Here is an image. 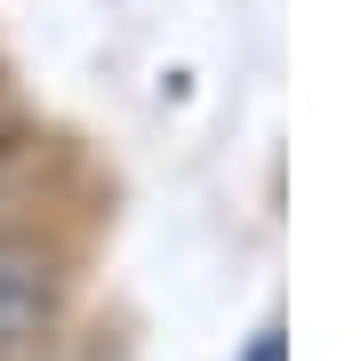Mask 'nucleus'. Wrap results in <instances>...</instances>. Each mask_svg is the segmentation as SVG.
Wrapping results in <instances>:
<instances>
[{"label": "nucleus", "instance_id": "obj_2", "mask_svg": "<svg viewBox=\"0 0 361 361\" xmlns=\"http://www.w3.org/2000/svg\"><path fill=\"white\" fill-rule=\"evenodd\" d=\"M25 153H32V129L16 121V104L0 97V193H8V177L25 169Z\"/></svg>", "mask_w": 361, "mask_h": 361}, {"label": "nucleus", "instance_id": "obj_1", "mask_svg": "<svg viewBox=\"0 0 361 361\" xmlns=\"http://www.w3.org/2000/svg\"><path fill=\"white\" fill-rule=\"evenodd\" d=\"M49 313H56V265L32 241L0 233V361L32 353V337L49 329Z\"/></svg>", "mask_w": 361, "mask_h": 361}]
</instances>
